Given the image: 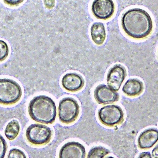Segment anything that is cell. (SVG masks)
<instances>
[{
	"instance_id": "obj_1",
	"label": "cell",
	"mask_w": 158,
	"mask_h": 158,
	"mask_svg": "<svg viewBox=\"0 0 158 158\" xmlns=\"http://www.w3.org/2000/svg\"><path fill=\"white\" fill-rule=\"evenodd\" d=\"M122 24L124 30L128 35L137 39L148 36L153 27L152 21L148 13L138 8L126 12L123 17Z\"/></svg>"
},
{
	"instance_id": "obj_2",
	"label": "cell",
	"mask_w": 158,
	"mask_h": 158,
	"mask_svg": "<svg viewBox=\"0 0 158 158\" xmlns=\"http://www.w3.org/2000/svg\"><path fill=\"white\" fill-rule=\"evenodd\" d=\"M28 111L32 120L46 124L53 123L57 114L55 102L45 95L37 96L31 100L29 104Z\"/></svg>"
},
{
	"instance_id": "obj_3",
	"label": "cell",
	"mask_w": 158,
	"mask_h": 158,
	"mask_svg": "<svg viewBox=\"0 0 158 158\" xmlns=\"http://www.w3.org/2000/svg\"><path fill=\"white\" fill-rule=\"evenodd\" d=\"M22 89L16 81L7 78L0 80V102L5 105L15 104L20 99Z\"/></svg>"
},
{
	"instance_id": "obj_4",
	"label": "cell",
	"mask_w": 158,
	"mask_h": 158,
	"mask_svg": "<svg viewBox=\"0 0 158 158\" xmlns=\"http://www.w3.org/2000/svg\"><path fill=\"white\" fill-rule=\"evenodd\" d=\"M80 111V106L77 102L73 98H65L59 102L58 115L60 121L63 123L69 124L75 122Z\"/></svg>"
},
{
	"instance_id": "obj_5",
	"label": "cell",
	"mask_w": 158,
	"mask_h": 158,
	"mask_svg": "<svg viewBox=\"0 0 158 158\" xmlns=\"http://www.w3.org/2000/svg\"><path fill=\"white\" fill-rule=\"evenodd\" d=\"M98 119L103 125L112 127L121 124L124 121V114L121 107L118 105H106L98 111Z\"/></svg>"
},
{
	"instance_id": "obj_6",
	"label": "cell",
	"mask_w": 158,
	"mask_h": 158,
	"mask_svg": "<svg viewBox=\"0 0 158 158\" xmlns=\"http://www.w3.org/2000/svg\"><path fill=\"white\" fill-rule=\"evenodd\" d=\"M52 136V131L49 127L39 124L31 125L26 131V139L35 145H42L48 143Z\"/></svg>"
},
{
	"instance_id": "obj_7",
	"label": "cell",
	"mask_w": 158,
	"mask_h": 158,
	"mask_svg": "<svg viewBox=\"0 0 158 158\" xmlns=\"http://www.w3.org/2000/svg\"><path fill=\"white\" fill-rule=\"evenodd\" d=\"M94 97L99 104L106 105L117 102L119 95L117 92L109 86L102 84L98 86L94 91Z\"/></svg>"
},
{
	"instance_id": "obj_8",
	"label": "cell",
	"mask_w": 158,
	"mask_h": 158,
	"mask_svg": "<svg viewBox=\"0 0 158 158\" xmlns=\"http://www.w3.org/2000/svg\"><path fill=\"white\" fill-rule=\"evenodd\" d=\"M127 76L126 69L120 64L114 66L109 71L107 76L108 86L117 92L120 89Z\"/></svg>"
},
{
	"instance_id": "obj_9",
	"label": "cell",
	"mask_w": 158,
	"mask_h": 158,
	"mask_svg": "<svg viewBox=\"0 0 158 158\" xmlns=\"http://www.w3.org/2000/svg\"><path fill=\"white\" fill-rule=\"evenodd\" d=\"M86 151L82 144L73 141L66 143L59 151V158H85Z\"/></svg>"
},
{
	"instance_id": "obj_10",
	"label": "cell",
	"mask_w": 158,
	"mask_h": 158,
	"mask_svg": "<svg viewBox=\"0 0 158 158\" xmlns=\"http://www.w3.org/2000/svg\"><path fill=\"white\" fill-rule=\"evenodd\" d=\"M114 10V5L111 0H97L94 1L92 5V11L97 18L106 19L113 15Z\"/></svg>"
},
{
	"instance_id": "obj_11",
	"label": "cell",
	"mask_w": 158,
	"mask_h": 158,
	"mask_svg": "<svg viewBox=\"0 0 158 158\" xmlns=\"http://www.w3.org/2000/svg\"><path fill=\"white\" fill-rule=\"evenodd\" d=\"M61 84L65 90L73 93L83 88L85 85V81L81 75L75 73H69L62 77Z\"/></svg>"
},
{
	"instance_id": "obj_12",
	"label": "cell",
	"mask_w": 158,
	"mask_h": 158,
	"mask_svg": "<svg viewBox=\"0 0 158 158\" xmlns=\"http://www.w3.org/2000/svg\"><path fill=\"white\" fill-rule=\"evenodd\" d=\"M158 141V130L150 128L144 131L138 139L139 148L141 149H147L152 147Z\"/></svg>"
},
{
	"instance_id": "obj_13",
	"label": "cell",
	"mask_w": 158,
	"mask_h": 158,
	"mask_svg": "<svg viewBox=\"0 0 158 158\" xmlns=\"http://www.w3.org/2000/svg\"><path fill=\"white\" fill-rule=\"evenodd\" d=\"M143 82L139 79L132 78L129 79L125 83L122 91L128 97H135L140 95L143 90Z\"/></svg>"
},
{
	"instance_id": "obj_14",
	"label": "cell",
	"mask_w": 158,
	"mask_h": 158,
	"mask_svg": "<svg viewBox=\"0 0 158 158\" xmlns=\"http://www.w3.org/2000/svg\"><path fill=\"white\" fill-rule=\"evenodd\" d=\"M92 40L96 44H102L106 37L104 26L101 23H96L92 25L90 30Z\"/></svg>"
},
{
	"instance_id": "obj_15",
	"label": "cell",
	"mask_w": 158,
	"mask_h": 158,
	"mask_svg": "<svg viewBox=\"0 0 158 158\" xmlns=\"http://www.w3.org/2000/svg\"><path fill=\"white\" fill-rule=\"evenodd\" d=\"M20 131V126L19 122L13 120L6 126L5 130V135L10 140L15 139L18 136Z\"/></svg>"
},
{
	"instance_id": "obj_16",
	"label": "cell",
	"mask_w": 158,
	"mask_h": 158,
	"mask_svg": "<svg viewBox=\"0 0 158 158\" xmlns=\"http://www.w3.org/2000/svg\"><path fill=\"white\" fill-rule=\"evenodd\" d=\"M110 151L103 147L99 146L91 149L89 152L87 158H104Z\"/></svg>"
},
{
	"instance_id": "obj_17",
	"label": "cell",
	"mask_w": 158,
	"mask_h": 158,
	"mask_svg": "<svg viewBox=\"0 0 158 158\" xmlns=\"http://www.w3.org/2000/svg\"><path fill=\"white\" fill-rule=\"evenodd\" d=\"M7 158H27L25 154L21 150L17 148H13L9 152Z\"/></svg>"
},
{
	"instance_id": "obj_18",
	"label": "cell",
	"mask_w": 158,
	"mask_h": 158,
	"mask_svg": "<svg viewBox=\"0 0 158 158\" xmlns=\"http://www.w3.org/2000/svg\"><path fill=\"white\" fill-rule=\"evenodd\" d=\"M1 61L4 60L8 54V48L7 44L2 41H1Z\"/></svg>"
},
{
	"instance_id": "obj_19",
	"label": "cell",
	"mask_w": 158,
	"mask_h": 158,
	"mask_svg": "<svg viewBox=\"0 0 158 158\" xmlns=\"http://www.w3.org/2000/svg\"><path fill=\"white\" fill-rule=\"evenodd\" d=\"M1 158H4L7 150L6 142L2 136H1Z\"/></svg>"
},
{
	"instance_id": "obj_20",
	"label": "cell",
	"mask_w": 158,
	"mask_h": 158,
	"mask_svg": "<svg viewBox=\"0 0 158 158\" xmlns=\"http://www.w3.org/2000/svg\"><path fill=\"white\" fill-rule=\"evenodd\" d=\"M138 158H152L150 152H144L141 153Z\"/></svg>"
},
{
	"instance_id": "obj_21",
	"label": "cell",
	"mask_w": 158,
	"mask_h": 158,
	"mask_svg": "<svg viewBox=\"0 0 158 158\" xmlns=\"http://www.w3.org/2000/svg\"><path fill=\"white\" fill-rule=\"evenodd\" d=\"M44 2L46 7L49 9L53 8L55 6V1H45Z\"/></svg>"
},
{
	"instance_id": "obj_22",
	"label": "cell",
	"mask_w": 158,
	"mask_h": 158,
	"mask_svg": "<svg viewBox=\"0 0 158 158\" xmlns=\"http://www.w3.org/2000/svg\"><path fill=\"white\" fill-rule=\"evenodd\" d=\"M152 154L153 158H158V144L153 149Z\"/></svg>"
},
{
	"instance_id": "obj_23",
	"label": "cell",
	"mask_w": 158,
	"mask_h": 158,
	"mask_svg": "<svg viewBox=\"0 0 158 158\" xmlns=\"http://www.w3.org/2000/svg\"><path fill=\"white\" fill-rule=\"evenodd\" d=\"M5 2H6L8 4L10 5H18L22 2L23 1H5Z\"/></svg>"
},
{
	"instance_id": "obj_24",
	"label": "cell",
	"mask_w": 158,
	"mask_h": 158,
	"mask_svg": "<svg viewBox=\"0 0 158 158\" xmlns=\"http://www.w3.org/2000/svg\"><path fill=\"white\" fill-rule=\"evenodd\" d=\"M106 158H114L113 157L110 156L108 157H107Z\"/></svg>"
}]
</instances>
